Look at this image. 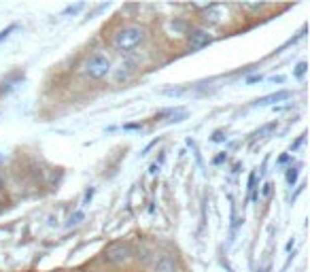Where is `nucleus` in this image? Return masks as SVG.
Returning <instances> with one entry per match:
<instances>
[{
  "instance_id": "obj_5",
  "label": "nucleus",
  "mask_w": 310,
  "mask_h": 272,
  "mask_svg": "<svg viewBox=\"0 0 310 272\" xmlns=\"http://www.w3.org/2000/svg\"><path fill=\"white\" fill-rule=\"evenodd\" d=\"M210 43H213V37H210L206 30H192L189 32V47H192L194 51L210 45Z\"/></svg>"
},
{
  "instance_id": "obj_25",
  "label": "nucleus",
  "mask_w": 310,
  "mask_h": 272,
  "mask_svg": "<svg viewBox=\"0 0 310 272\" xmlns=\"http://www.w3.org/2000/svg\"><path fill=\"white\" fill-rule=\"evenodd\" d=\"M287 160H289V155H287V153H285V155H280V157H278V164H285Z\"/></svg>"
},
{
  "instance_id": "obj_14",
  "label": "nucleus",
  "mask_w": 310,
  "mask_h": 272,
  "mask_svg": "<svg viewBox=\"0 0 310 272\" xmlns=\"http://www.w3.org/2000/svg\"><path fill=\"white\" fill-rule=\"evenodd\" d=\"M85 219V215H83V211H77L70 215V219H68V226H77V224H81V221Z\"/></svg>"
},
{
  "instance_id": "obj_23",
  "label": "nucleus",
  "mask_w": 310,
  "mask_h": 272,
  "mask_svg": "<svg viewBox=\"0 0 310 272\" xmlns=\"http://www.w3.org/2000/svg\"><path fill=\"white\" fill-rule=\"evenodd\" d=\"M257 81H262V77H259V75H253V77L246 79V83H257Z\"/></svg>"
},
{
  "instance_id": "obj_29",
  "label": "nucleus",
  "mask_w": 310,
  "mask_h": 272,
  "mask_svg": "<svg viewBox=\"0 0 310 272\" xmlns=\"http://www.w3.org/2000/svg\"><path fill=\"white\" fill-rule=\"evenodd\" d=\"M257 272H262V270H257Z\"/></svg>"
},
{
  "instance_id": "obj_19",
  "label": "nucleus",
  "mask_w": 310,
  "mask_h": 272,
  "mask_svg": "<svg viewBox=\"0 0 310 272\" xmlns=\"http://www.w3.org/2000/svg\"><path fill=\"white\" fill-rule=\"evenodd\" d=\"M304 140H306V134H302L300 138H298V140H295L293 145H291V151H295V149H298V147H300V145H302V142H304Z\"/></svg>"
},
{
  "instance_id": "obj_8",
  "label": "nucleus",
  "mask_w": 310,
  "mask_h": 272,
  "mask_svg": "<svg viewBox=\"0 0 310 272\" xmlns=\"http://www.w3.org/2000/svg\"><path fill=\"white\" fill-rule=\"evenodd\" d=\"M22 79H24V75L22 73H13V75H9L2 81V85H0V96H4V94H9V91L15 88V85H19L22 83Z\"/></svg>"
},
{
  "instance_id": "obj_9",
  "label": "nucleus",
  "mask_w": 310,
  "mask_h": 272,
  "mask_svg": "<svg viewBox=\"0 0 310 272\" xmlns=\"http://www.w3.org/2000/svg\"><path fill=\"white\" fill-rule=\"evenodd\" d=\"M155 272H177V264H174L172 257L164 255L157 264H155Z\"/></svg>"
},
{
  "instance_id": "obj_28",
  "label": "nucleus",
  "mask_w": 310,
  "mask_h": 272,
  "mask_svg": "<svg viewBox=\"0 0 310 272\" xmlns=\"http://www.w3.org/2000/svg\"><path fill=\"white\" fill-rule=\"evenodd\" d=\"M0 189H2V181H0Z\"/></svg>"
},
{
  "instance_id": "obj_17",
  "label": "nucleus",
  "mask_w": 310,
  "mask_h": 272,
  "mask_svg": "<svg viewBox=\"0 0 310 272\" xmlns=\"http://www.w3.org/2000/svg\"><path fill=\"white\" fill-rule=\"evenodd\" d=\"M81 9H83V4L79 2V4H75V6H68V9H66L64 13H66V15H68V13H73V15H75V13H79Z\"/></svg>"
},
{
  "instance_id": "obj_27",
  "label": "nucleus",
  "mask_w": 310,
  "mask_h": 272,
  "mask_svg": "<svg viewBox=\"0 0 310 272\" xmlns=\"http://www.w3.org/2000/svg\"><path fill=\"white\" fill-rule=\"evenodd\" d=\"M2 162H4V157H2V155H0V164H2Z\"/></svg>"
},
{
  "instance_id": "obj_18",
  "label": "nucleus",
  "mask_w": 310,
  "mask_h": 272,
  "mask_svg": "<svg viewBox=\"0 0 310 272\" xmlns=\"http://www.w3.org/2000/svg\"><path fill=\"white\" fill-rule=\"evenodd\" d=\"M91 198H94V187H89L85 191V198H83V204H89L91 202Z\"/></svg>"
},
{
  "instance_id": "obj_6",
  "label": "nucleus",
  "mask_w": 310,
  "mask_h": 272,
  "mask_svg": "<svg viewBox=\"0 0 310 272\" xmlns=\"http://www.w3.org/2000/svg\"><path fill=\"white\" fill-rule=\"evenodd\" d=\"M293 94L289 90H280V91H276V94H270V96H264V98H259V100H255V106H270V104H274V102H283V100H289Z\"/></svg>"
},
{
  "instance_id": "obj_3",
  "label": "nucleus",
  "mask_w": 310,
  "mask_h": 272,
  "mask_svg": "<svg viewBox=\"0 0 310 272\" xmlns=\"http://www.w3.org/2000/svg\"><path fill=\"white\" fill-rule=\"evenodd\" d=\"M130 255H132L130 242H113V245L107 247V251H104V260L111 264H121L128 260Z\"/></svg>"
},
{
  "instance_id": "obj_20",
  "label": "nucleus",
  "mask_w": 310,
  "mask_h": 272,
  "mask_svg": "<svg viewBox=\"0 0 310 272\" xmlns=\"http://www.w3.org/2000/svg\"><path fill=\"white\" fill-rule=\"evenodd\" d=\"M262 194H264L266 198L272 194V183H266V185H264V191H262Z\"/></svg>"
},
{
  "instance_id": "obj_4",
  "label": "nucleus",
  "mask_w": 310,
  "mask_h": 272,
  "mask_svg": "<svg viewBox=\"0 0 310 272\" xmlns=\"http://www.w3.org/2000/svg\"><path fill=\"white\" fill-rule=\"evenodd\" d=\"M136 60H123L119 66L113 70V81L115 83H123V81H130V79L136 75Z\"/></svg>"
},
{
  "instance_id": "obj_10",
  "label": "nucleus",
  "mask_w": 310,
  "mask_h": 272,
  "mask_svg": "<svg viewBox=\"0 0 310 272\" xmlns=\"http://www.w3.org/2000/svg\"><path fill=\"white\" fill-rule=\"evenodd\" d=\"M274 130H276V121H272V124H266V126H262V128H259V130H257V132H253V134H251V145H253V142H255V140H259V138H264V136H266V134H270V132H274Z\"/></svg>"
},
{
  "instance_id": "obj_21",
  "label": "nucleus",
  "mask_w": 310,
  "mask_h": 272,
  "mask_svg": "<svg viewBox=\"0 0 310 272\" xmlns=\"http://www.w3.org/2000/svg\"><path fill=\"white\" fill-rule=\"evenodd\" d=\"M213 140H215V142H221V140H225V136H223V132H215V136H213Z\"/></svg>"
},
{
  "instance_id": "obj_16",
  "label": "nucleus",
  "mask_w": 310,
  "mask_h": 272,
  "mask_svg": "<svg viewBox=\"0 0 310 272\" xmlns=\"http://www.w3.org/2000/svg\"><path fill=\"white\" fill-rule=\"evenodd\" d=\"M242 6H244V9H249V11H262L266 4H262V2H259V4H249V2H246V4H242Z\"/></svg>"
},
{
  "instance_id": "obj_22",
  "label": "nucleus",
  "mask_w": 310,
  "mask_h": 272,
  "mask_svg": "<svg viewBox=\"0 0 310 272\" xmlns=\"http://www.w3.org/2000/svg\"><path fill=\"white\" fill-rule=\"evenodd\" d=\"M123 128H125V130H138V128H143V124H128Z\"/></svg>"
},
{
  "instance_id": "obj_26",
  "label": "nucleus",
  "mask_w": 310,
  "mask_h": 272,
  "mask_svg": "<svg viewBox=\"0 0 310 272\" xmlns=\"http://www.w3.org/2000/svg\"><path fill=\"white\" fill-rule=\"evenodd\" d=\"M272 81H274V83H283L285 79H283V77H272Z\"/></svg>"
},
{
  "instance_id": "obj_2",
  "label": "nucleus",
  "mask_w": 310,
  "mask_h": 272,
  "mask_svg": "<svg viewBox=\"0 0 310 272\" xmlns=\"http://www.w3.org/2000/svg\"><path fill=\"white\" fill-rule=\"evenodd\" d=\"M83 73H85L89 79H96V81L98 79H104L111 73V60L102 53L91 55V58L85 62V66H83Z\"/></svg>"
},
{
  "instance_id": "obj_1",
  "label": "nucleus",
  "mask_w": 310,
  "mask_h": 272,
  "mask_svg": "<svg viewBox=\"0 0 310 272\" xmlns=\"http://www.w3.org/2000/svg\"><path fill=\"white\" fill-rule=\"evenodd\" d=\"M145 39H147V30L143 26H125L113 37V45H115V49H119V51L130 53L136 47L143 45Z\"/></svg>"
},
{
  "instance_id": "obj_7",
  "label": "nucleus",
  "mask_w": 310,
  "mask_h": 272,
  "mask_svg": "<svg viewBox=\"0 0 310 272\" xmlns=\"http://www.w3.org/2000/svg\"><path fill=\"white\" fill-rule=\"evenodd\" d=\"M221 17H223V9L219 4H208L206 9H204V21L206 24H219L221 21Z\"/></svg>"
},
{
  "instance_id": "obj_24",
  "label": "nucleus",
  "mask_w": 310,
  "mask_h": 272,
  "mask_svg": "<svg viewBox=\"0 0 310 272\" xmlns=\"http://www.w3.org/2000/svg\"><path fill=\"white\" fill-rule=\"evenodd\" d=\"M225 157H228V153H221V155H217V157H215V160H213V162H215V164H221V162L225 160Z\"/></svg>"
},
{
  "instance_id": "obj_15",
  "label": "nucleus",
  "mask_w": 310,
  "mask_h": 272,
  "mask_svg": "<svg viewBox=\"0 0 310 272\" xmlns=\"http://www.w3.org/2000/svg\"><path fill=\"white\" fill-rule=\"evenodd\" d=\"M304 73H306V62H300L298 66H295V77H304Z\"/></svg>"
},
{
  "instance_id": "obj_12",
  "label": "nucleus",
  "mask_w": 310,
  "mask_h": 272,
  "mask_svg": "<svg viewBox=\"0 0 310 272\" xmlns=\"http://www.w3.org/2000/svg\"><path fill=\"white\" fill-rule=\"evenodd\" d=\"M298 177H300V170H298V168H295V166H291V168H289V170H287V183H289V185H291V187H293V185H295V181H298Z\"/></svg>"
},
{
  "instance_id": "obj_13",
  "label": "nucleus",
  "mask_w": 310,
  "mask_h": 272,
  "mask_svg": "<svg viewBox=\"0 0 310 272\" xmlns=\"http://www.w3.org/2000/svg\"><path fill=\"white\" fill-rule=\"evenodd\" d=\"M17 30V24H11V26H6L4 28V30H0V43H2V41H6V39H9L11 37V34L13 32H15Z\"/></svg>"
},
{
  "instance_id": "obj_11",
  "label": "nucleus",
  "mask_w": 310,
  "mask_h": 272,
  "mask_svg": "<svg viewBox=\"0 0 310 272\" xmlns=\"http://www.w3.org/2000/svg\"><path fill=\"white\" fill-rule=\"evenodd\" d=\"M168 115H170V119H166L168 124H179V121L187 119V115H189V113H187L185 109H177V111H170V113H168Z\"/></svg>"
}]
</instances>
